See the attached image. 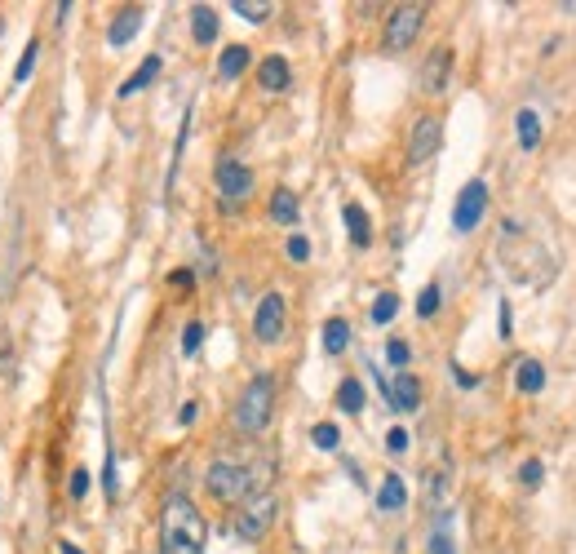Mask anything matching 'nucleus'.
Here are the masks:
<instances>
[{"label": "nucleus", "instance_id": "72a5a7b5", "mask_svg": "<svg viewBox=\"0 0 576 554\" xmlns=\"http://www.w3.org/2000/svg\"><path fill=\"white\" fill-rule=\"evenodd\" d=\"M386 448H390V453H408V430L404 426H390L386 430Z\"/></svg>", "mask_w": 576, "mask_h": 554}, {"label": "nucleus", "instance_id": "9b49d317", "mask_svg": "<svg viewBox=\"0 0 576 554\" xmlns=\"http://www.w3.org/2000/svg\"><path fill=\"white\" fill-rule=\"evenodd\" d=\"M142 18H147V9H142V5H125L116 18H111V27H107V45H111V49H125L129 40L142 32Z\"/></svg>", "mask_w": 576, "mask_h": 554}, {"label": "nucleus", "instance_id": "473e14b6", "mask_svg": "<svg viewBox=\"0 0 576 554\" xmlns=\"http://www.w3.org/2000/svg\"><path fill=\"white\" fill-rule=\"evenodd\" d=\"M541 475H545V466H541L537 457H528V461L519 466V484H523V488H537V484H541Z\"/></svg>", "mask_w": 576, "mask_h": 554}, {"label": "nucleus", "instance_id": "e433bc0d", "mask_svg": "<svg viewBox=\"0 0 576 554\" xmlns=\"http://www.w3.org/2000/svg\"><path fill=\"white\" fill-rule=\"evenodd\" d=\"M452 377H457V382L466 386V391H470V386H479V377H475V373H466V368H457V364H452Z\"/></svg>", "mask_w": 576, "mask_h": 554}, {"label": "nucleus", "instance_id": "393cba45", "mask_svg": "<svg viewBox=\"0 0 576 554\" xmlns=\"http://www.w3.org/2000/svg\"><path fill=\"white\" fill-rule=\"evenodd\" d=\"M231 9L244 18V23H266L275 5H266V0H231Z\"/></svg>", "mask_w": 576, "mask_h": 554}, {"label": "nucleus", "instance_id": "ea45409f", "mask_svg": "<svg viewBox=\"0 0 576 554\" xmlns=\"http://www.w3.org/2000/svg\"><path fill=\"white\" fill-rule=\"evenodd\" d=\"M58 554H85V550H80L76 541H58Z\"/></svg>", "mask_w": 576, "mask_h": 554}, {"label": "nucleus", "instance_id": "f704fd0d", "mask_svg": "<svg viewBox=\"0 0 576 554\" xmlns=\"http://www.w3.org/2000/svg\"><path fill=\"white\" fill-rule=\"evenodd\" d=\"M430 554H457V546H452V537H448L444 528H439L435 537H430Z\"/></svg>", "mask_w": 576, "mask_h": 554}, {"label": "nucleus", "instance_id": "7c9ffc66", "mask_svg": "<svg viewBox=\"0 0 576 554\" xmlns=\"http://www.w3.org/2000/svg\"><path fill=\"white\" fill-rule=\"evenodd\" d=\"M36 58H40V40H32V45L23 49V58H18V71H14V80L23 85L27 76H32V67H36Z\"/></svg>", "mask_w": 576, "mask_h": 554}, {"label": "nucleus", "instance_id": "bb28decb", "mask_svg": "<svg viewBox=\"0 0 576 554\" xmlns=\"http://www.w3.org/2000/svg\"><path fill=\"white\" fill-rule=\"evenodd\" d=\"M386 359L399 368V373H408V364H413V346H408L404 337H390V342H386Z\"/></svg>", "mask_w": 576, "mask_h": 554}, {"label": "nucleus", "instance_id": "1a4fd4ad", "mask_svg": "<svg viewBox=\"0 0 576 554\" xmlns=\"http://www.w3.org/2000/svg\"><path fill=\"white\" fill-rule=\"evenodd\" d=\"M439 147H444V120H439V116H417V125L408 129V164L435 160Z\"/></svg>", "mask_w": 576, "mask_h": 554}, {"label": "nucleus", "instance_id": "a878e982", "mask_svg": "<svg viewBox=\"0 0 576 554\" xmlns=\"http://www.w3.org/2000/svg\"><path fill=\"white\" fill-rule=\"evenodd\" d=\"M311 444L320 448V453H337V444H342V430H337L333 422H320L311 430Z\"/></svg>", "mask_w": 576, "mask_h": 554}, {"label": "nucleus", "instance_id": "a211bd4d", "mask_svg": "<svg viewBox=\"0 0 576 554\" xmlns=\"http://www.w3.org/2000/svg\"><path fill=\"white\" fill-rule=\"evenodd\" d=\"M253 63V54H249V45H226L222 49V58H218V76L222 80H240L244 76V67Z\"/></svg>", "mask_w": 576, "mask_h": 554}, {"label": "nucleus", "instance_id": "f03ea898", "mask_svg": "<svg viewBox=\"0 0 576 554\" xmlns=\"http://www.w3.org/2000/svg\"><path fill=\"white\" fill-rule=\"evenodd\" d=\"M262 466H240V461H213L209 470H204V488H209L213 501H222V506H240V501H249L253 492H266L262 488V475H257Z\"/></svg>", "mask_w": 576, "mask_h": 554}, {"label": "nucleus", "instance_id": "423d86ee", "mask_svg": "<svg viewBox=\"0 0 576 554\" xmlns=\"http://www.w3.org/2000/svg\"><path fill=\"white\" fill-rule=\"evenodd\" d=\"M483 213H488V182L483 178H470L466 187H461L457 204H452V231L457 235H470L483 222Z\"/></svg>", "mask_w": 576, "mask_h": 554}, {"label": "nucleus", "instance_id": "f257e3e1", "mask_svg": "<svg viewBox=\"0 0 576 554\" xmlns=\"http://www.w3.org/2000/svg\"><path fill=\"white\" fill-rule=\"evenodd\" d=\"M204 541H209V523L195 510L191 497L173 492L164 497L160 510V554H204Z\"/></svg>", "mask_w": 576, "mask_h": 554}, {"label": "nucleus", "instance_id": "cd10ccee", "mask_svg": "<svg viewBox=\"0 0 576 554\" xmlns=\"http://www.w3.org/2000/svg\"><path fill=\"white\" fill-rule=\"evenodd\" d=\"M417 315H421V320H435V315H439V284H426V289H421Z\"/></svg>", "mask_w": 576, "mask_h": 554}, {"label": "nucleus", "instance_id": "2f4dec72", "mask_svg": "<svg viewBox=\"0 0 576 554\" xmlns=\"http://www.w3.org/2000/svg\"><path fill=\"white\" fill-rule=\"evenodd\" d=\"M288 262H311V240L306 235H288Z\"/></svg>", "mask_w": 576, "mask_h": 554}, {"label": "nucleus", "instance_id": "c756f323", "mask_svg": "<svg viewBox=\"0 0 576 554\" xmlns=\"http://www.w3.org/2000/svg\"><path fill=\"white\" fill-rule=\"evenodd\" d=\"M204 346V324L200 320H191L187 328H182V355H195Z\"/></svg>", "mask_w": 576, "mask_h": 554}, {"label": "nucleus", "instance_id": "c85d7f7f", "mask_svg": "<svg viewBox=\"0 0 576 554\" xmlns=\"http://www.w3.org/2000/svg\"><path fill=\"white\" fill-rule=\"evenodd\" d=\"M89 484H94V475H89V466H76V470H71V484H67L71 501H85V497H89Z\"/></svg>", "mask_w": 576, "mask_h": 554}, {"label": "nucleus", "instance_id": "20e7f679", "mask_svg": "<svg viewBox=\"0 0 576 554\" xmlns=\"http://www.w3.org/2000/svg\"><path fill=\"white\" fill-rule=\"evenodd\" d=\"M275 515H280V501H275V492H253L249 501H240V510H235V519H231V532L240 541H262L266 532H271V523Z\"/></svg>", "mask_w": 576, "mask_h": 554}, {"label": "nucleus", "instance_id": "5701e85b", "mask_svg": "<svg viewBox=\"0 0 576 554\" xmlns=\"http://www.w3.org/2000/svg\"><path fill=\"white\" fill-rule=\"evenodd\" d=\"M346 346H351V324H346L342 315H333V320L324 324V351L328 355H342Z\"/></svg>", "mask_w": 576, "mask_h": 554}, {"label": "nucleus", "instance_id": "f3484780", "mask_svg": "<svg viewBox=\"0 0 576 554\" xmlns=\"http://www.w3.org/2000/svg\"><path fill=\"white\" fill-rule=\"evenodd\" d=\"M191 36H195V45H213V40H218V9L195 5L191 9Z\"/></svg>", "mask_w": 576, "mask_h": 554}, {"label": "nucleus", "instance_id": "2eb2a0df", "mask_svg": "<svg viewBox=\"0 0 576 554\" xmlns=\"http://www.w3.org/2000/svg\"><path fill=\"white\" fill-rule=\"evenodd\" d=\"M404 506H408V488H404V479L390 470V475L382 479V488H377V510L395 515V510H404Z\"/></svg>", "mask_w": 576, "mask_h": 554}, {"label": "nucleus", "instance_id": "6ab92c4d", "mask_svg": "<svg viewBox=\"0 0 576 554\" xmlns=\"http://www.w3.org/2000/svg\"><path fill=\"white\" fill-rule=\"evenodd\" d=\"M514 129H519V147L523 151H537L541 147V116L532 107H523L519 116H514Z\"/></svg>", "mask_w": 576, "mask_h": 554}, {"label": "nucleus", "instance_id": "f8f14e48", "mask_svg": "<svg viewBox=\"0 0 576 554\" xmlns=\"http://www.w3.org/2000/svg\"><path fill=\"white\" fill-rule=\"evenodd\" d=\"M386 404L395 408V413H417L421 408V382L413 373H399L395 382L386 386Z\"/></svg>", "mask_w": 576, "mask_h": 554}, {"label": "nucleus", "instance_id": "dca6fc26", "mask_svg": "<svg viewBox=\"0 0 576 554\" xmlns=\"http://www.w3.org/2000/svg\"><path fill=\"white\" fill-rule=\"evenodd\" d=\"M342 218H346V235H351V244H355V249H368V244H373V227H368V213H364V204H346V209H342Z\"/></svg>", "mask_w": 576, "mask_h": 554}, {"label": "nucleus", "instance_id": "ddd939ff", "mask_svg": "<svg viewBox=\"0 0 576 554\" xmlns=\"http://www.w3.org/2000/svg\"><path fill=\"white\" fill-rule=\"evenodd\" d=\"M257 85H262L266 94H284V89L293 85V67H288V58L266 54L262 63H257Z\"/></svg>", "mask_w": 576, "mask_h": 554}, {"label": "nucleus", "instance_id": "9d476101", "mask_svg": "<svg viewBox=\"0 0 576 554\" xmlns=\"http://www.w3.org/2000/svg\"><path fill=\"white\" fill-rule=\"evenodd\" d=\"M448 76H452V49L439 45L435 54L421 63V89H426V94H444V89H448Z\"/></svg>", "mask_w": 576, "mask_h": 554}, {"label": "nucleus", "instance_id": "0eeeda50", "mask_svg": "<svg viewBox=\"0 0 576 554\" xmlns=\"http://www.w3.org/2000/svg\"><path fill=\"white\" fill-rule=\"evenodd\" d=\"M213 182H218L222 204H244L253 196V169L235 156H222L218 169H213Z\"/></svg>", "mask_w": 576, "mask_h": 554}, {"label": "nucleus", "instance_id": "412c9836", "mask_svg": "<svg viewBox=\"0 0 576 554\" xmlns=\"http://www.w3.org/2000/svg\"><path fill=\"white\" fill-rule=\"evenodd\" d=\"M271 222H280V227H293L297 222V196L288 187L271 191Z\"/></svg>", "mask_w": 576, "mask_h": 554}, {"label": "nucleus", "instance_id": "4be33fe9", "mask_svg": "<svg viewBox=\"0 0 576 554\" xmlns=\"http://www.w3.org/2000/svg\"><path fill=\"white\" fill-rule=\"evenodd\" d=\"M337 408L351 417L364 413V382H359V377H346V382L337 386Z\"/></svg>", "mask_w": 576, "mask_h": 554}, {"label": "nucleus", "instance_id": "7ed1b4c3", "mask_svg": "<svg viewBox=\"0 0 576 554\" xmlns=\"http://www.w3.org/2000/svg\"><path fill=\"white\" fill-rule=\"evenodd\" d=\"M271 417H275V377L257 373L235 399V430L240 435H262L271 426Z\"/></svg>", "mask_w": 576, "mask_h": 554}, {"label": "nucleus", "instance_id": "c9c22d12", "mask_svg": "<svg viewBox=\"0 0 576 554\" xmlns=\"http://www.w3.org/2000/svg\"><path fill=\"white\" fill-rule=\"evenodd\" d=\"M169 289H195V271H173L169 275Z\"/></svg>", "mask_w": 576, "mask_h": 554}, {"label": "nucleus", "instance_id": "39448f33", "mask_svg": "<svg viewBox=\"0 0 576 554\" xmlns=\"http://www.w3.org/2000/svg\"><path fill=\"white\" fill-rule=\"evenodd\" d=\"M421 27H426V5H417V0H404V5L390 9L386 18V49L390 54H404L408 45L421 36Z\"/></svg>", "mask_w": 576, "mask_h": 554}, {"label": "nucleus", "instance_id": "4468645a", "mask_svg": "<svg viewBox=\"0 0 576 554\" xmlns=\"http://www.w3.org/2000/svg\"><path fill=\"white\" fill-rule=\"evenodd\" d=\"M160 71H164V58H160V54H147V58H142V67L133 71V76H129L125 85L116 89V94H120V98H133V94H142V89H147L151 80L160 76Z\"/></svg>", "mask_w": 576, "mask_h": 554}, {"label": "nucleus", "instance_id": "aec40b11", "mask_svg": "<svg viewBox=\"0 0 576 554\" xmlns=\"http://www.w3.org/2000/svg\"><path fill=\"white\" fill-rule=\"evenodd\" d=\"M514 386H519L523 395H541L545 391V368L537 359H519V373H514Z\"/></svg>", "mask_w": 576, "mask_h": 554}, {"label": "nucleus", "instance_id": "6e6552de", "mask_svg": "<svg viewBox=\"0 0 576 554\" xmlns=\"http://www.w3.org/2000/svg\"><path fill=\"white\" fill-rule=\"evenodd\" d=\"M284 324H288V306H284V297L280 293H266L262 302H257V311H253V337L262 346H275L284 337Z\"/></svg>", "mask_w": 576, "mask_h": 554}, {"label": "nucleus", "instance_id": "58836bf2", "mask_svg": "<svg viewBox=\"0 0 576 554\" xmlns=\"http://www.w3.org/2000/svg\"><path fill=\"white\" fill-rule=\"evenodd\" d=\"M514 328H510V302H501V337H510Z\"/></svg>", "mask_w": 576, "mask_h": 554}, {"label": "nucleus", "instance_id": "b1692460", "mask_svg": "<svg viewBox=\"0 0 576 554\" xmlns=\"http://www.w3.org/2000/svg\"><path fill=\"white\" fill-rule=\"evenodd\" d=\"M399 315V293H377V302H373V311H368V320H373L377 328L390 324Z\"/></svg>", "mask_w": 576, "mask_h": 554}, {"label": "nucleus", "instance_id": "4c0bfd02", "mask_svg": "<svg viewBox=\"0 0 576 554\" xmlns=\"http://www.w3.org/2000/svg\"><path fill=\"white\" fill-rule=\"evenodd\" d=\"M195 417H200V404H182L178 422H182V426H191V422H195Z\"/></svg>", "mask_w": 576, "mask_h": 554}]
</instances>
